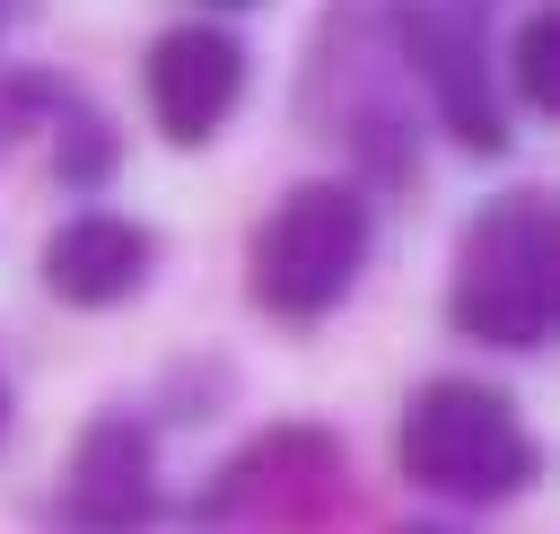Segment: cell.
<instances>
[{"mask_svg":"<svg viewBox=\"0 0 560 534\" xmlns=\"http://www.w3.org/2000/svg\"><path fill=\"white\" fill-rule=\"evenodd\" d=\"M560 315V219L551 193H499L464 219L446 271V324L481 350H542Z\"/></svg>","mask_w":560,"mask_h":534,"instance_id":"cell-1","label":"cell"},{"mask_svg":"<svg viewBox=\"0 0 560 534\" xmlns=\"http://www.w3.org/2000/svg\"><path fill=\"white\" fill-rule=\"evenodd\" d=\"M368 245H376L368 193L341 184V175H306L262 210V228L245 245V289L271 324H324L359 289Z\"/></svg>","mask_w":560,"mask_h":534,"instance_id":"cell-2","label":"cell"},{"mask_svg":"<svg viewBox=\"0 0 560 534\" xmlns=\"http://www.w3.org/2000/svg\"><path fill=\"white\" fill-rule=\"evenodd\" d=\"M402 473L455 508H499V499H525L534 473H542V446L525 429V411L481 385V376H429L411 403H402V438H394Z\"/></svg>","mask_w":560,"mask_h":534,"instance_id":"cell-3","label":"cell"},{"mask_svg":"<svg viewBox=\"0 0 560 534\" xmlns=\"http://www.w3.org/2000/svg\"><path fill=\"white\" fill-rule=\"evenodd\" d=\"M350 508V446L324 420L254 429L201 490L192 534H324Z\"/></svg>","mask_w":560,"mask_h":534,"instance_id":"cell-4","label":"cell"},{"mask_svg":"<svg viewBox=\"0 0 560 534\" xmlns=\"http://www.w3.org/2000/svg\"><path fill=\"white\" fill-rule=\"evenodd\" d=\"M385 35L402 79L429 88L438 131L464 158H508V105H499V70H490V18L472 0H385Z\"/></svg>","mask_w":560,"mask_h":534,"instance_id":"cell-5","label":"cell"},{"mask_svg":"<svg viewBox=\"0 0 560 534\" xmlns=\"http://www.w3.org/2000/svg\"><path fill=\"white\" fill-rule=\"evenodd\" d=\"M324 53H341V70L315 88V105H332L341 149L359 158V175L376 193L411 184V105H402V61L385 35V0H332Z\"/></svg>","mask_w":560,"mask_h":534,"instance_id":"cell-6","label":"cell"},{"mask_svg":"<svg viewBox=\"0 0 560 534\" xmlns=\"http://www.w3.org/2000/svg\"><path fill=\"white\" fill-rule=\"evenodd\" d=\"M236 96H245V44L228 26L184 18V26H166L149 44V114H158V131L175 149L219 140L228 114H236Z\"/></svg>","mask_w":560,"mask_h":534,"instance_id":"cell-7","label":"cell"},{"mask_svg":"<svg viewBox=\"0 0 560 534\" xmlns=\"http://www.w3.org/2000/svg\"><path fill=\"white\" fill-rule=\"evenodd\" d=\"M61 516L79 534H149L158 516V438L131 411H96L61 473Z\"/></svg>","mask_w":560,"mask_h":534,"instance_id":"cell-8","label":"cell"},{"mask_svg":"<svg viewBox=\"0 0 560 534\" xmlns=\"http://www.w3.org/2000/svg\"><path fill=\"white\" fill-rule=\"evenodd\" d=\"M149 263H158V236L140 219H122V210H79V219H61L44 236V289L61 306H122V298H140Z\"/></svg>","mask_w":560,"mask_h":534,"instance_id":"cell-9","label":"cell"},{"mask_svg":"<svg viewBox=\"0 0 560 534\" xmlns=\"http://www.w3.org/2000/svg\"><path fill=\"white\" fill-rule=\"evenodd\" d=\"M44 123H52V140H61V149H52L61 184H96V175H114V123H105L96 105H79V96L61 88Z\"/></svg>","mask_w":560,"mask_h":534,"instance_id":"cell-10","label":"cell"},{"mask_svg":"<svg viewBox=\"0 0 560 534\" xmlns=\"http://www.w3.org/2000/svg\"><path fill=\"white\" fill-rule=\"evenodd\" d=\"M508 88H516L534 114H551V96H560V18H551V9H534V18L516 26V53H508Z\"/></svg>","mask_w":560,"mask_h":534,"instance_id":"cell-11","label":"cell"},{"mask_svg":"<svg viewBox=\"0 0 560 534\" xmlns=\"http://www.w3.org/2000/svg\"><path fill=\"white\" fill-rule=\"evenodd\" d=\"M402 534H464V525H438V516H411Z\"/></svg>","mask_w":560,"mask_h":534,"instance_id":"cell-12","label":"cell"},{"mask_svg":"<svg viewBox=\"0 0 560 534\" xmlns=\"http://www.w3.org/2000/svg\"><path fill=\"white\" fill-rule=\"evenodd\" d=\"M192 9H254V0H192Z\"/></svg>","mask_w":560,"mask_h":534,"instance_id":"cell-13","label":"cell"},{"mask_svg":"<svg viewBox=\"0 0 560 534\" xmlns=\"http://www.w3.org/2000/svg\"><path fill=\"white\" fill-rule=\"evenodd\" d=\"M0 438H9V376H0Z\"/></svg>","mask_w":560,"mask_h":534,"instance_id":"cell-14","label":"cell"}]
</instances>
